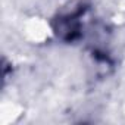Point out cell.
<instances>
[{
  "instance_id": "1",
  "label": "cell",
  "mask_w": 125,
  "mask_h": 125,
  "mask_svg": "<svg viewBox=\"0 0 125 125\" xmlns=\"http://www.w3.org/2000/svg\"><path fill=\"white\" fill-rule=\"evenodd\" d=\"M83 10L74 9L71 12H65L56 18L54 21V32L56 35L63 41H75L80 38L83 31V22H81Z\"/></svg>"
}]
</instances>
